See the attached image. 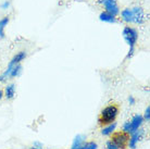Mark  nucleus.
I'll return each instance as SVG.
<instances>
[{
    "mask_svg": "<svg viewBox=\"0 0 150 149\" xmlns=\"http://www.w3.org/2000/svg\"><path fill=\"white\" fill-rule=\"evenodd\" d=\"M122 37H123L124 41L126 43V45L128 46V52L127 55H126V59H131L135 55L136 45L138 43V30L136 27H134V26H124L123 30H122Z\"/></svg>",
    "mask_w": 150,
    "mask_h": 149,
    "instance_id": "1",
    "label": "nucleus"
},
{
    "mask_svg": "<svg viewBox=\"0 0 150 149\" xmlns=\"http://www.w3.org/2000/svg\"><path fill=\"white\" fill-rule=\"evenodd\" d=\"M119 116V108L115 104H109L102 109L100 112V116L98 119V124L99 125H107L114 122Z\"/></svg>",
    "mask_w": 150,
    "mask_h": 149,
    "instance_id": "2",
    "label": "nucleus"
},
{
    "mask_svg": "<svg viewBox=\"0 0 150 149\" xmlns=\"http://www.w3.org/2000/svg\"><path fill=\"white\" fill-rule=\"evenodd\" d=\"M22 64H15V65L8 64L6 71L0 74V83H6L9 79H13V78L19 77L20 75L22 74Z\"/></svg>",
    "mask_w": 150,
    "mask_h": 149,
    "instance_id": "3",
    "label": "nucleus"
},
{
    "mask_svg": "<svg viewBox=\"0 0 150 149\" xmlns=\"http://www.w3.org/2000/svg\"><path fill=\"white\" fill-rule=\"evenodd\" d=\"M133 12V24L134 25H143L146 22V13L143 7L140 6H135L131 8Z\"/></svg>",
    "mask_w": 150,
    "mask_h": 149,
    "instance_id": "4",
    "label": "nucleus"
},
{
    "mask_svg": "<svg viewBox=\"0 0 150 149\" xmlns=\"http://www.w3.org/2000/svg\"><path fill=\"white\" fill-rule=\"evenodd\" d=\"M128 138H129V135L124 133V132H117V133L114 132L112 134L111 140L120 149H125L127 147Z\"/></svg>",
    "mask_w": 150,
    "mask_h": 149,
    "instance_id": "5",
    "label": "nucleus"
},
{
    "mask_svg": "<svg viewBox=\"0 0 150 149\" xmlns=\"http://www.w3.org/2000/svg\"><path fill=\"white\" fill-rule=\"evenodd\" d=\"M144 136H145V130H143V128L140 127V128H138L137 131H135L134 133L131 134V136L128 138L127 146L131 149H136L137 144L143 139Z\"/></svg>",
    "mask_w": 150,
    "mask_h": 149,
    "instance_id": "6",
    "label": "nucleus"
},
{
    "mask_svg": "<svg viewBox=\"0 0 150 149\" xmlns=\"http://www.w3.org/2000/svg\"><path fill=\"white\" fill-rule=\"evenodd\" d=\"M102 7H103V11L109 12L114 16H117L120 14L121 9L117 0H105V2L102 4Z\"/></svg>",
    "mask_w": 150,
    "mask_h": 149,
    "instance_id": "7",
    "label": "nucleus"
},
{
    "mask_svg": "<svg viewBox=\"0 0 150 149\" xmlns=\"http://www.w3.org/2000/svg\"><path fill=\"white\" fill-rule=\"evenodd\" d=\"M129 122H131V130H129V135H131L132 133H134L135 131L140 128L145 121H144V118L142 114H135L129 120Z\"/></svg>",
    "mask_w": 150,
    "mask_h": 149,
    "instance_id": "8",
    "label": "nucleus"
},
{
    "mask_svg": "<svg viewBox=\"0 0 150 149\" xmlns=\"http://www.w3.org/2000/svg\"><path fill=\"white\" fill-rule=\"evenodd\" d=\"M119 15L121 16V20L125 24H127V25H132L133 24V12H132L131 8H124L123 10L120 11V14Z\"/></svg>",
    "mask_w": 150,
    "mask_h": 149,
    "instance_id": "9",
    "label": "nucleus"
},
{
    "mask_svg": "<svg viewBox=\"0 0 150 149\" xmlns=\"http://www.w3.org/2000/svg\"><path fill=\"white\" fill-rule=\"evenodd\" d=\"M99 21L103 23H107V24H115L117 22V19L116 16L112 15L111 13L107 11H101L100 14H99Z\"/></svg>",
    "mask_w": 150,
    "mask_h": 149,
    "instance_id": "10",
    "label": "nucleus"
},
{
    "mask_svg": "<svg viewBox=\"0 0 150 149\" xmlns=\"http://www.w3.org/2000/svg\"><path fill=\"white\" fill-rule=\"evenodd\" d=\"M15 92H16V87H15L14 83H10L4 87V97L8 100H12L15 97Z\"/></svg>",
    "mask_w": 150,
    "mask_h": 149,
    "instance_id": "11",
    "label": "nucleus"
},
{
    "mask_svg": "<svg viewBox=\"0 0 150 149\" xmlns=\"http://www.w3.org/2000/svg\"><path fill=\"white\" fill-rule=\"evenodd\" d=\"M27 58V52L25 50H21V51L16 52L13 58L11 59V61L9 62V64L15 65V64H22V62Z\"/></svg>",
    "mask_w": 150,
    "mask_h": 149,
    "instance_id": "12",
    "label": "nucleus"
},
{
    "mask_svg": "<svg viewBox=\"0 0 150 149\" xmlns=\"http://www.w3.org/2000/svg\"><path fill=\"white\" fill-rule=\"evenodd\" d=\"M85 142H86V136L85 135H76L74 139H73L71 149H83V146H84V143Z\"/></svg>",
    "mask_w": 150,
    "mask_h": 149,
    "instance_id": "13",
    "label": "nucleus"
},
{
    "mask_svg": "<svg viewBox=\"0 0 150 149\" xmlns=\"http://www.w3.org/2000/svg\"><path fill=\"white\" fill-rule=\"evenodd\" d=\"M116 126H117V124L116 122H112V123L110 124H107V125H103L101 128V134L103 136H110V135H112L116 130Z\"/></svg>",
    "mask_w": 150,
    "mask_h": 149,
    "instance_id": "14",
    "label": "nucleus"
},
{
    "mask_svg": "<svg viewBox=\"0 0 150 149\" xmlns=\"http://www.w3.org/2000/svg\"><path fill=\"white\" fill-rule=\"evenodd\" d=\"M10 23V18L6 15L4 18L0 19V38L6 37V28Z\"/></svg>",
    "mask_w": 150,
    "mask_h": 149,
    "instance_id": "15",
    "label": "nucleus"
},
{
    "mask_svg": "<svg viewBox=\"0 0 150 149\" xmlns=\"http://www.w3.org/2000/svg\"><path fill=\"white\" fill-rule=\"evenodd\" d=\"M83 149H98V145L95 142H85Z\"/></svg>",
    "mask_w": 150,
    "mask_h": 149,
    "instance_id": "16",
    "label": "nucleus"
},
{
    "mask_svg": "<svg viewBox=\"0 0 150 149\" xmlns=\"http://www.w3.org/2000/svg\"><path fill=\"white\" fill-rule=\"evenodd\" d=\"M129 130H131V122H129V120H127L124 122L123 126H122V132L129 135Z\"/></svg>",
    "mask_w": 150,
    "mask_h": 149,
    "instance_id": "17",
    "label": "nucleus"
},
{
    "mask_svg": "<svg viewBox=\"0 0 150 149\" xmlns=\"http://www.w3.org/2000/svg\"><path fill=\"white\" fill-rule=\"evenodd\" d=\"M10 7H11V2H10L9 0H4V1H2V2H1V4H0L1 10H4V11H7V10H9V9H10Z\"/></svg>",
    "mask_w": 150,
    "mask_h": 149,
    "instance_id": "18",
    "label": "nucleus"
},
{
    "mask_svg": "<svg viewBox=\"0 0 150 149\" xmlns=\"http://www.w3.org/2000/svg\"><path fill=\"white\" fill-rule=\"evenodd\" d=\"M143 118H144V121H147V122H149L150 121V107L149 106H147V108L145 109Z\"/></svg>",
    "mask_w": 150,
    "mask_h": 149,
    "instance_id": "19",
    "label": "nucleus"
},
{
    "mask_svg": "<svg viewBox=\"0 0 150 149\" xmlns=\"http://www.w3.org/2000/svg\"><path fill=\"white\" fill-rule=\"evenodd\" d=\"M107 149H120V148H119L112 140H108V142H107Z\"/></svg>",
    "mask_w": 150,
    "mask_h": 149,
    "instance_id": "20",
    "label": "nucleus"
},
{
    "mask_svg": "<svg viewBox=\"0 0 150 149\" xmlns=\"http://www.w3.org/2000/svg\"><path fill=\"white\" fill-rule=\"evenodd\" d=\"M127 100H128V104H129V106H134V104H136V99H135V97H134V96H129Z\"/></svg>",
    "mask_w": 150,
    "mask_h": 149,
    "instance_id": "21",
    "label": "nucleus"
},
{
    "mask_svg": "<svg viewBox=\"0 0 150 149\" xmlns=\"http://www.w3.org/2000/svg\"><path fill=\"white\" fill-rule=\"evenodd\" d=\"M34 147H36V148H42V144H40L39 142H34Z\"/></svg>",
    "mask_w": 150,
    "mask_h": 149,
    "instance_id": "22",
    "label": "nucleus"
},
{
    "mask_svg": "<svg viewBox=\"0 0 150 149\" xmlns=\"http://www.w3.org/2000/svg\"><path fill=\"white\" fill-rule=\"evenodd\" d=\"M2 98H4V92H2V90H0V100H1Z\"/></svg>",
    "mask_w": 150,
    "mask_h": 149,
    "instance_id": "23",
    "label": "nucleus"
},
{
    "mask_svg": "<svg viewBox=\"0 0 150 149\" xmlns=\"http://www.w3.org/2000/svg\"><path fill=\"white\" fill-rule=\"evenodd\" d=\"M105 2V0H98V4H100V6H102V4Z\"/></svg>",
    "mask_w": 150,
    "mask_h": 149,
    "instance_id": "24",
    "label": "nucleus"
},
{
    "mask_svg": "<svg viewBox=\"0 0 150 149\" xmlns=\"http://www.w3.org/2000/svg\"><path fill=\"white\" fill-rule=\"evenodd\" d=\"M30 149H42V148H36V147H34V146H33V148H30Z\"/></svg>",
    "mask_w": 150,
    "mask_h": 149,
    "instance_id": "25",
    "label": "nucleus"
}]
</instances>
